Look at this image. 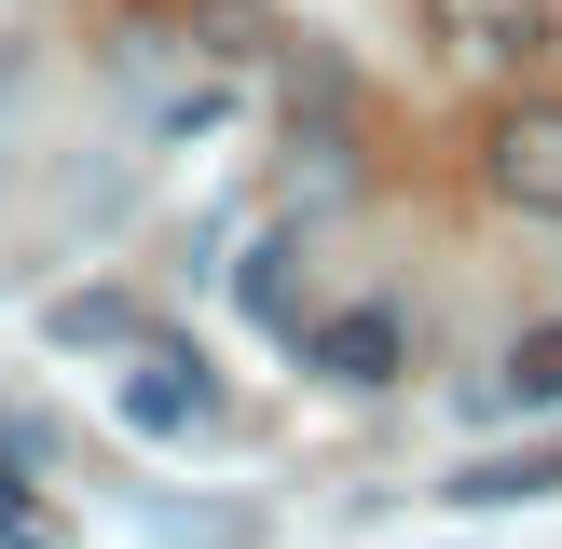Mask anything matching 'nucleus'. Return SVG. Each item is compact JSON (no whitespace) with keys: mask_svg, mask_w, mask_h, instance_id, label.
I'll return each mask as SVG.
<instances>
[{"mask_svg":"<svg viewBox=\"0 0 562 549\" xmlns=\"http://www.w3.org/2000/svg\"><path fill=\"white\" fill-rule=\"evenodd\" d=\"M467 508H521V494H562V453H494V467H467Z\"/></svg>","mask_w":562,"mask_h":549,"instance_id":"5","label":"nucleus"},{"mask_svg":"<svg viewBox=\"0 0 562 549\" xmlns=\"http://www.w3.org/2000/svg\"><path fill=\"white\" fill-rule=\"evenodd\" d=\"M0 549H55V508L14 481V439H0Z\"/></svg>","mask_w":562,"mask_h":549,"instance_id":"7","label":"nucleus"},{"mask_svg":"<svg viewBox=\"0 0 562 549\" xmlns=\"http://www.w3.org/2000/svg\"><path fill=\"white\" fill-rule=\"evenodd\" d=\"M494 399H521V412H562V329H521V344H508V371H494Z\"/></svg>","mask_w":562,"mask_h":549,"instance_id":"6","label":"nucleus"},{"mask_svg":"<svg viewBox=\"0 0 562 549\" xmlns=\"http://www.w3.org/2000/svg\"><path fill=\"white\" fill-rule=\"evenodd\" d=\"M124 426H151V439H192V426H206V371H192L179 344L124 357Z\"/></svg>","mask_w":562,"mask_h":549,"instance_id":"3","label":"nucleus"},{"mask_svg":"<svg viewBox=\"0 0 562 549\" xmlns=\"http://www.w3.org/2000/svg\"><path fill=\"white\" fill-rule=\"evenodd\" d=\"M302 357H316L329 384H384V371H398V316H384V302H357V316H316V329H302Z\"/></svg>","mask_w":562,"mask_h":549,"instance_id":"4","label":"nucleus"},{"mask_svg":"<svg viewBox=\"0 0 562 549\" xmlns=\"http://www.w3.org/2000/svg\"><path fill=\"white\" fill-rule=\"evenodd\" d=\"M481 179L508 192L521 220H562V110H549V97L494 110V137H481Z\"/></svg>","mask_w":562,"mask_h":549,"instance_id":"1","label":"nucleus"},{"mask_svg":"<svg viewBox=\"0 0 562 549\" xmlns=\"http://www.w3.org/2000/svg\"><path fill=\"white\" fill-rule=\"evenodd\" d=\"M426 27L453 55H481V69H521V55H549V0H426Z\"/></svg>","mask_w":562,"mask_h":549,"instance_id":"2","label":"nucleus"}]
</instances>
